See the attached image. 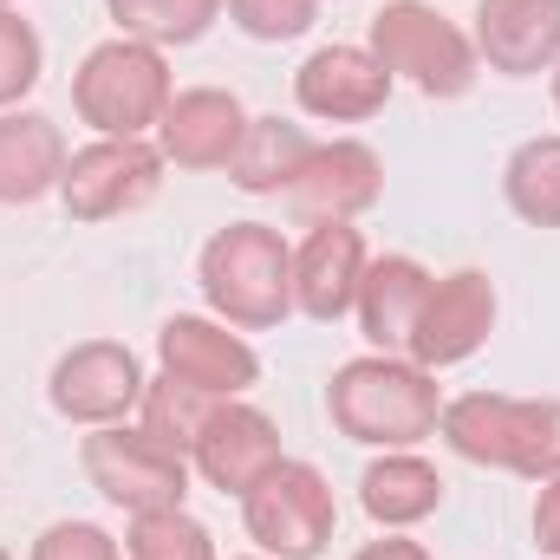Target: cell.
I'll list each match as a JSON object with an SVG mask.
<instances>
[{"label":"cell","instance_id":"obj_5","mask_svg":"<svg viewBox=\"0 0 560 560\" xmlns=\"http://www.w3.org/2000/svg\"><path fill=\"white\" fill-rule=\"evenodd\" d=\"M170 98H176L170 59L143 39H125V33L98 39L72 72V112L98 138H150L156 118L170 112Z\"/></svg>","mask_w":560,"mask_h":560},{"label":"cell","instance_id":"obj_19","mask_svg":"<svg viewBox=\"0 0 560 560\" xmlns=\"http://www.w3.org/2000/svg\"><path fill=\"white\" fill-rule=\"evenodd\" d=\"M430 268H423L418 255H378V261H365V280H359V332H365V346L372 352H411V332H418V313L423 300H430Z\"/></svg>","mask_w":560,"mask_h":560},{"label":"cell","instance_id":"obj_24","mask_svg":"<svg viewBox=\"0 0 560 560\" xmlns=\"http://www.w3.org/2000/svg\"><path fill=\"white\" fill-rule=\"evenodd\" d=\"M222 398H209V392H196V385H183V378H170V372H156L150 385H143V405H138V430H150L156 443H170L176 456H189L196 450V436H202V423L215 411Z\"/></svg>","mask_w":560,"mask_h":560},{"label":"cell","instance_id":"obj_8","mask_svg":"<svg viewBox=\"0 0 560 560\" xmlns=\"http://www.w3.org/2000/svg\"><path fill=\"white\" fill-rule=\"evenodd\" d=\"M163 170L170 163L150 138H92L85 150H72L59 202L72 222H118V215H138L143 202H156Z\"/></svg>","mask_w":560,"mask_h":560},{"label":"cell","instance_id":"obj_4","mask_svg":"<svg viewBox=\"0 0 560 560\" xmlns=\"http://www.w3.org/2000/svg\"><path fill=\"white\" fill-rule=\"evenodd\" d=\"M372 59L405 79L411 92L450 105V98H469L476 79H482V59H476V39L430 0H385L372 13Z\"/></svg>","mask_w":560,"mask_h":560},{"label":"cell","instance_id":"obj_15","mask_svg":"<svg viewBox=\"0 0 560 560\" xmlns=\"http://www.w3.org/2000/svg\"><path fill=\"white\" fill-rule=\"evenodd\" d=\"M476 59L502 79H541L560 66V0H476Z\"/></svg>","mask_w":560,"mask_h":560},{"label":"cell","instance_id":"obj_34","mask_svg":"<svg viewBox=\"0 0 560 560\" xmlns=\"http://www.w3.org/2000/svg\"><path fill=\"white\" fill-rule=\"evenodd\" d=\"M0 7H13V0H0Z\"/></svg>","mask_w":560,"mask_h":560},{"label":"cell","instance_id":"obj_13","mask_svg":"<svg viewBox=\"0 0 560 560\" xmlns=\"http://www.w3.org/2000/svg\"><path fill=\"white\" fill-rule=\"evenodd\" d=\"M392 85H398V79L372 59V46L332 39V46H313V52L300 59V72H293V105H300L306 118H319V125H365V118L385 112Z\"/></svg>","mask_w":560,"mask_h":560},{"label":"cell","instance_id":"obj_1","mask_svg":"<svg viewBox=\"0 0 560 560\" xmlns=\"http://www.w3.org/2000/svg\"><path fill=\"white\" fill-rule=\"evenodd\" d=\"M326 418H332V430L346 443H365V450H418L423 436H436L443 385H436V372H423L418 359L365 352V359H346L332 372Z\"/></svg>","mask_w":560,"mask_h":560},{"label":"cell","instance_id":"obj_16","mask_svg":"<svg viewBox=\"0 0 560 560\" xmlns=\"http://www.w3.org/2000/svg\"><path fill=\"white\" fill-rule=\"evenodd\" d=\"M365 235L352 222H319L306 229V242L293 248V313L313 326H339L359 306V280H365Z\"/></svg>","mask_w":560,"mask_h":560},{"label":"cell","instance_id":"obj_6","mask_svg":"<svg viewBox=\"0 0 560 560\" xmlns=\"http://www.w3.org/2000/svg\"><path fill=\"white\" fill-rule=\"evenodd\" d=\"M242 528L268 560H319L332 548V528H339L332 482L319 476V463L280 456L275 469L242 495Z\"/></svg>","mask_w":560,"mask_h":560},{"label":"cell","instance_id":"obj_32","mask_svg":"<svg viewBox=\"0 0 560 560\" xmlns=\"http://www.w3.org/2000/svg\"><path fill=\"white\" fill-rule=\"evenodd\" d=\"M242 560H268V555H242Z\"/></svg>","mask_w":560,"mask_h":560},{"label":"cell","instance_id":"obj_12","mask_svg":"<svg viewBox=\"0 0 560 560\" xmlns=\"http://www.w3.org/2000/svg\"><path fill=\"white\" fill-rule=\"evenodd\" d=\"M495 313H502V300H495V280L482 275V268L436 275L405 359H418L423 372H450V365L476 359L489 346V332H495Z\"/></svg>","mask_w":560,"mask_h":560},{"label":"cell","instance_id":"obj_11","mask_svg":"<svg viewBox=\"0 0 560 560\" xmlns=\"http://www.w3.org/2000/svg\"><path fill=\"white\" fill-rule=\"evenodd\" d=\"M156 365L209 398H248L261 385V352L215 313H170L156 326Z\"/></svg>","mask_w":560,"mask_h":560},{"label":"cell","instance_id":"obj_3","mask_svg":"<svg viewBox=\"0 0 560 560\" xmlns=\"http://www.w3.org/2000/svg\"><path fill=\"white\" fill-rule=\"evenodd\" d=\"M436 436L476 469H509L522 482L560 476V398L463 392V398H443Z\"/></svg>","mask_w":560,"mask_h":560},{"label":"cell","instance_id":"obj_25","mask_svg":"<svg viewBox=\"0 0 560 560\" xmlns=\"http://www.w3.org/2000/svg\"><path fill=\"white\" fill-rule=\"evenodd\" d=\"M125 560H215V535L189 515V509H156V515H131L125 535Z\"/></svg>","mask_w":560,"mask_h":560},{"label":"cell","instance_id":"obj_23","mask_svg":"<svg viewBox=\"0 0 560 560\" xmlns=\"http://www.w3.org/2000/svg\"><path fill=\"white\" fill-rule=\"evenodd\" d=\"M105 13L118 20L125 39L170 52V46H196L222 20V0H105Z\"/></svg>","mask_w":560,"mask_h":560},{"label":"cell","instance_id":"obj_17","mask_svg":"<svg viewBox=\"0 0 560 560\" xmlns=\"http://www.w3.org/2000/svg\"><path fill=\"white\" fill-rule=\"evenodd\" d=\"M242 131H248V112L235 92L222 85H189L170 98V112L156 118V150L170 170H229L235 150H242Z\"/></svg>","mask_w":560,"mask_h":560},{"label":"cell","instance_id":"obj_30","mask_svg":"<svg viewBox=\"0 0 560 560\" xmlns=\"http://www.w3.org/2000/svg\"><path fill=\"white\" fill-rule=\"evenodd\" d=\"M352 560H436L423 541H405V535H385V541H365Z\"/></svg>","mask_w":560,"mask_h":560},{"label":"cell","instance_id":"obj_22","mask_svg":"<svg viewBox=\"0 0 560 560\" xmlns=\"http://www.w3.org/2000/svg\"><path fill=\"white\" fill-rule=\"evenodd\" d=\"M502 202L528 229H560V138H528L502 163Z\"/></svg>","mask_w":560,"mask_h":560},{"label":"cell","instance_id":"obj_31","mask_svg":"<svg viewBox=\"0 0 560 560\" xmlns=\"http://www.w3.org/2000/svg\"><path fill=\"white\" fill-rule=\"evenodd\" d=\"M555 112H560V66H555Z\"/></svg>","mask_w":560,"mask_h":560},{"label":"cell","instance_id":"obj_14","mask_svg":"<svg viewBox=\"0 0 560 560\" xmlns=\"http://www.w3.org/2000/svg\"><path fill=\"white\" fill-rule=\"evenodd\" d=\"M280 463V423L268 411H255L248 398H222L209 423H202V436H196V450H189V469L209 482V489H222V495H248L268 469Z\"/></svg>","mask_w":560,"mask_h":560},{"label":"cell","instance_id":"obj_28","mask_svg":"<svg viewBox=\"0 0 560 560\" xmlns=\"http://www.w3.org/2000/svg\"><path fill=\"white\" fill-rule=\"evenodd\" d=\"M26 560H125V548L98 522H52V528H39Z\"/></svg>","mask_w":560,"mask_h":560},{"label":"cell","instance_id":"obj_20","mask_svg":"<svg viewBox=\"0 0 560 560\" xmlns=\"http://www.w3.org/2000/svg\"><path fill=\"white\" fill-rule=\"evenodd\" d=\"M359 509L385 528V535H405L430 522L443 509V476L436 463H423L418 450H378L359 476Z\"/></svg>","mask_w":560,"mask_h":560},{"label":"cell","instance_id":"obj_18","mask_svg":"<svg viewBox=\"0 0 560 560\" xmlns=\"http://www.w3.org/2000/svg\"><path fill=\"white\" fill-rule=\"evenodd\" d=\"M66 131L46 112H0V209H33L66 183Z\"/></svg>","mask_w":560,"mask_h":560},{"label":"cell","instance_id":"obj_9","mask_svg":"<svg viewBox=\"0 0 560 560\" xmlns=\"http://www.w3.org/2000/svg\"><path fill=\"white\" fill-rule=\"evenodd\" d=\"M143 359L125 339H85L72 352H59L52 378H46V405L79 430H105L125 423L143 405Z\"/></svg>","mask_w":560,"mask_h":560},{"label":"cell","instance_id":"obj_29","mask_svg":"<svg viewBox=\"0 0 560 560\" xmlns=\"http://www.w3.org/2000/svg\"><path fill=\"white\" fill-rule=\"evenodd\" d=\"M528 528H535V548L548 560H560V476L535 482V515H528Z\"/></svg>","mask_w":560,"mask_h":560},{"label":"cell","instance_id":"obj_2","mask_svg":"<svg viewBox=\"0 0 560 560\" xmlns=\"http://www.w3.org/2000/svg\"><path fill=\"white\" fill-rule=\"evenodd\" d=\"M196 287L222 326L275 332L280 319H293V242L268 222H229L202 242Z\"/></svg>","mask_w":560,"mask_h":560},{"label":"cell","instance_id":"obj_21","mask_svg":"<svg viewBox=\"0 0 560 560\" xmlns=\"http://www.w3.org/2000/svg\"><path fill=\"white\" fill-rule=\"evenodd\" d=\"M306 125H293V118H248V131H242V150H235V163H229V183L242 189V196H280L287 183H293V170L306 163Z\"/></svg>","mask_w":560,"mask_h":560},{"label":"cell","instance_id":"obj_10","mask_svg":"<svg viewBox=\"0 0 560 560\" xmlns=\"http://www.w3.org/2000/svg\"><path fill=\"white\" fill-rule=\"evenodd\" d=\"M287 209L319 229V222H359L378 209L385 196V156L372 150L365 138H332V143H313L306 163L293 170V183L280 189Z\"/></svg>","mask_w":560,"mask_h":560},{"label":"cell","instance_id":"obj_26","mask_svg":"<svg viewBox=\"0 0 560 560\" xmlns=\"http://www.w3.org/2000/svg\"><path fill=\"white\" fill-rule=\"evenodd\" d=\"M39 72H46V39L33 33V20H20V7H0V112H20Z\"/></svg>","mask_w":560,"mask_h":560},{"label":"cell","instance_id":"obj_27","mask_svg":"<svg viewBox=\"0 0 560 560\" xmlns=\"http://www.w3.org/2000/svg\"><path fill=\"white\" fill-rule=\"evenodd\" d=\"M222 7H229V20H235L248 39L280 46V39H300V33L319 20L326 0H222Z\"/></svg>","mask_w":560,"mask_h":560},{"label":"cell","instance_id":"obj_7","mask_svg":"<svg viewBox=\"0 0 560 560\" xmlns=\"http://www.w3.org/2000/svg\"><path fill=\"white\" fill-rule=\"evenodd\" d=\"M79 469L85 482L125 509V515H156V509H183L189 502V456H176L170 443H156L138 423H105L79 436Z\"/></svg>","mask_w":560,"mask_h":560},{"label":"cell","instance_id":"obj_33","mask_svg":"<svg viewBox=\"0 0 560 560\" xmlns=\"http://www.w3.org/2000/svg\"><path fill=\"white\" fill-rule=\"evenodd\" d=\"M0 560H13V555H7V548H0Z\"/></svg>","mask_w":560,"mask_h":560}]
</instances>
